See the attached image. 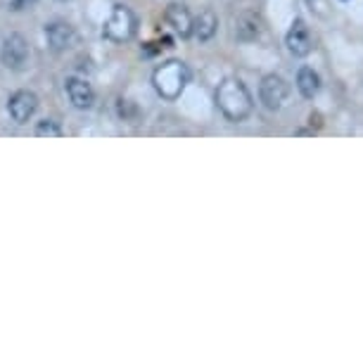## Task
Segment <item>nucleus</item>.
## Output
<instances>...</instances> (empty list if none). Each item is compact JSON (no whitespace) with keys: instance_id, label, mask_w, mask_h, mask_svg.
<instances>
[{"instance_id":"f257e3e1","label":"nucleus","mask_w":363,"mask_h":363,"mask_svg":"<svg viewBox=\"0 0 363 363\" xmlns=\"http://www.w3.org/2000/svg\"><path fill=\"white\" fill-rule=\"evenodd\" d=\"M216 107L221 109V114L233 124H240L252 114L255 109V100L247 91V86L240 79H225L216 88Z\"/></svg>"},{"instance_id":"f03ea898","label":"nucleus","mask_w":363,"mask_h":363,"mask_svg":"<svg viewBox=\"0 0 363 363\" xmlns=\"http://www.w3.org/2000/svg\"><path fill=\"white\" fill-rule=\"evenodd\" d=\"M190 84V69L181 60H169V62L160 65L152 74V86L157 95H162L164 100H176L181 98V93L186 91Z\"/></svg>"},{"instance_id":"7ed1b4c3","label":"nucleus","mask_w":363,"mask_h":363,"mask_svg":"<svg viewBox=\"0 0 363 363\" xmlns=\"http://www.w3.org/2000/svg\"><path fill=\"white\" fill-rule=\"evenodd\" d=\"M135 15L131 12V8H126V5H114L112 15L105 22V36L109 40H114V43H126V40L133 38L135 33Z\"/></svg>"},{"instance_id":"20e7f679","label":"nucleus","mask_w":363,"mask_h":363,"mask_svg":"<svg viewBox=\"0 0 363 363\" xmlns=\"http://www.w3.org/2000/svg\"><path fill=\"white\" fill-rule=\"evenodd\" d=\"M287 95H290V86H287V81L283 77H278V74H269V77L262 79V84H259V100L264 102L266 109H271V112H276L287 102Z\"/></svg>"},{"instance_id":"39448f33","label":"nucleus","mask_w":363,"mask_h":363,"mask_svg":"<svg viewBox=\"0 0 363 363\" xmlns=\"http://www.w3.org/2000/svg\"><path fill=\"white\" fill-rule=\"evenodd\" d=\"M0 57H3V65L8 67V69H15V72L24 69V65L29 62V43L24 40V36L12 33V36L5 38Z\"/></svg>"},{"instance_id":"423d86ee","label":"nucleus","mask_w":363,"mask_h":363,"mask_svg":"<svg viewBox=\"0 0 363 363\" xmlns=\"http://www.w3.org/2000/svg\"><path fill=\"white\" fill-rule=\"evenodd\" d=\"M285 45L294 57H306V55H311L313 38H311V31L304 19H294L292 22L290 31H287V36H285Z\"/></svg>"},{"instance_id":"0eeeda50","label":"nucleus","mask_w":363,"mask_h":363,"mask_svg":"<svg viewBox=\"0 0 363 363\" xmlns=\"http://www.w3.org/2000/svg\"><path fill=\"white\" fill-rule=\"evenodd\" d=\"M8 109L17 124H26L38 109V98L31 91H17L8 102Z\"/></svg>"},{"instance_id":"6e6552de","label":"nucleus","mask_w":363,"mask_h":363,"mask_svg":"<svg viewBox=\"0 0 363 363\" xmlns=\"http://www.w3.org/2000/svg\"><path fill=\"white\" fill-rule=\"evenodd\" d=\"M65 91H67V95H69L72 105L77 109H91L93 107L95 91H93V86L88 84V81L72 77V79L65 81Z\"/></svg>"},{"instance_id":"1a4fd4ad","label":"nucleus","mask_w":363,"mask_h":363,"mask_svg":"<svg viewBox=\"0 0 363 363\" xmlns=\"http://www.w3.org/2000/svg\"><path fill=\"white\" fill-rule=\"evenodd\" d=\"M45 38H48V45L60 52V50H67V48H72L77 43V31H74V26L67 22H52L45 26Z\"/></svg>"},{"instance_id":"9d476101","label":"nucleus","mask_w":363,"mask_h":363,"mask_svg":"<svg viewBox=\"0 0 363 363\" xmlns=\"http://www.w3.org/2000/svg\"><path fill=\"white\" fill-rule=\"evenodd\" d=\"M167 24L174 29L178 36L181 38H188V36H193V17H190V12L186 5H169L167 8Z\"/></svg>"},{"instance_id":"9b49d317","label":"nucleus","mask_w":363,"mask_h":363,"mask_svg":"<svg viewBox=\"0 0 363 363\" xmlns=\"http://www.w3.org/2000/svg\"><path fill=\"white\" fill-rule=\"evenodd\" d=\"M235 33L240 40H255L259 33H262V19L255 12H242L235 19Z\"/></svg>"},{"instance_id":"f8f14e48","label":"nucleus","mask_w":363,"mask_h":363,"mask_svg":"<svg viewBox=\"0 0 363 363\" xmlns=\"http://www.w3.org/2000/svg\"><path fill=\"white\" fill-rule=\"evenodd\" d=\"M218 29V19L211 10H204L200 17L193 19V33L197 40H211L216 36Z\"/></svg>"},{"instance_id":"ddd939ff","label":"nucleus","mask_w":363,"mask_h":363,"mask_svg":"<svg viewBox=\"0 0 363 363\" xmlns=\"http://www.w3.org/2000/svg\"><path fill=\"white\" fill-rule=\"evenodd\" d=\"M297 88L306 100L316 98V93L320 91V77L311 69V67H301L297 72Z\"/></svg>"},{"instance_id":"4468645a","label":"nucleus","mask_w":363,"mask_h":363,"mask_svg":"<svg viewBox=\"0 0 363 363\" xmlns=\"http://www.w3.org/2000/svg\"><path fill=\"white\" fill-rule=\"evenodd\" d=\"M36 135H40V138H62V128H60L57 121L43 119V121H38Z\"/></svg>"},{"instance_id":"2eb2a0df","label":"nucleus","mask_w":363,"mask_h":363,"mask_svg":"<svg viewBox=\"0 0 363 363\" xmlns=\"http://www.w3.org/2000/svg\"><path fill=\"white\" fill-rule=\"evenodd\" d=\"M31 3H33V0H17L15 5H17V8H24V5H31Z\"/></svg>"}]
</instances>
